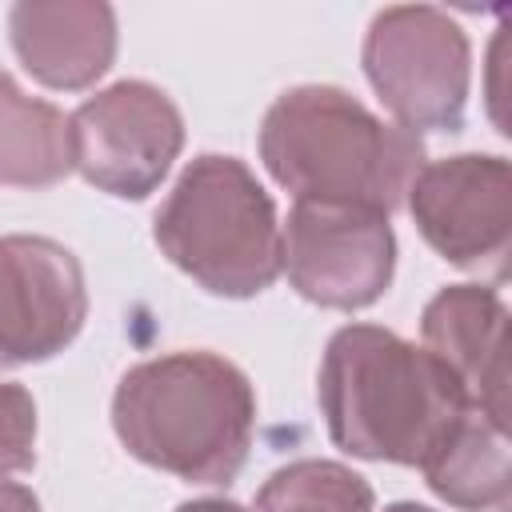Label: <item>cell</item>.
Wrapping results in <instances>:
<instances>
[{"mask_svg": "<svg viewBox=\"0 0 512 512\" xmlns=\"http://www.w3.org/2000/svg\"><path fill=\"white\" fill-rule=\"evenodd\" d=\"M176 512H248V508H244V504H236V500L208 496V500H188V504H180Z\"/></svg>", "mask_w": 512, "mask_h": 512, "instance_id": "17", "label": "cell"}, {"mask_svg": "<svg viewBox=\"0 0 512 512\" xmlns=\"http://www.w3.org/2000/svg\"><path fill=\"white\" fill-rule=\"evenodd\" d=\"M316 396L340 452L408 468H420L472 408L424 348L380 324H344L332 332Z\"/></svg>", "mask_w": 512, "mask_h": 512, "instance_id": "1", "label": "cell"}, {"mask_svg": "<svg viewBox=\"0 0 512 512\" xmlns=\"http://www.w3.org/2000/svg\"><path fill=\"white\" fill-rule=\"evenodd\" d=\"M424 352L460 384L472 408L508 428V308L488 284H448L420 316Z\"/></svg>", "mask_w": 512, "mask_h": 512, "instance_id": "10", "label": "cell"}, {"mask_svg": "<svg viewBox=\"0 0 512 512\" xmlns=\"http://www.w3.org/2000/svg\"><path fill=\"white\" fill-rule=\"evenodd\" d=\"M8 40L36 84L80 92L116 60V12L100 0H20L8 8Z\"/></svg>", "mask_w": 512, "mask_h": 512, "instance_id": "11", "label": "cell"}, {"mask_svg": "<svg viewBox=\"0 0 512 512\" xmlns=\"http://www.w3.org/2000/svg\"><path fill=\"white\" fill-rule=\"evenodd\" d=\"M72 168L116 200H144L160 188L184 148V116L148 80H116L72 116Z\"/></svg>", "mask_w": 512, "mask_h": 512, "instance_id": "6", "label": "cell"}, {"mask_svg": "<svg viewBox=\"0 0 512 512\" xmlns=\"http://www.w3.org/2000/svg\"><path fill=\"white\" fill-rule=\"evenodd\" d=\"M116 440L188 484H232L256 428L252 380L216 352H168L128 368L112 392Z\"/></svg>", "mask_w": 512, "mask_h": 512, "instance_id": "2", "label": "cell"}, {"mask_svg": "<svg viewBox=\"0 0 512 512\" xmlns=\"http://www.w3.org/2000/svg\"><path fill=\"white\" fill-rule=\"evenodd\" d=\"M420 472H424V484L452 508H464V512L500 508L512 492L508 428L484 416L480 408H468L448 428V436L432 448Z\"/></svg>", "mask_w": 512, "mask_h": 512, "instance_id": "12", "label": "cell"}, {"mask_svg": "<svg viewBox=\"0 0 512 512\" xmlns=\"http://www.w3.org/2000/svg\"><path fill=\"white\" fill-rule=\"evenodd\" d=\"M384 512H436V508H428V504H416V500H396V504H388Z\"/></svg>", "mask_w": 512, "mask_h": 512, "instance_id": "18", "label": "cell"}, {"mask_svg": "<svg viewBox=\"0 0 512 512\" xmlns=\"http://www.w3.org/2000/svg\"><path fill=\"white\" fill-rule=\"evenodd\" d=\"M364 76L396 128L456 132L468 108L472 48L464 28L432 4H396L372 16L364 32Z\"/></svg>", "mask_w": 512, "mask_h": 512, "instance_id": "5", "label": "cell"}, {"mask_svg": "<svg viewBox=\"0 0 512 512\" xmlns=\"http://www.w3.org/2000/svg\"><path fill=\"white\" fill-rule=\"evenodd\" d=\"M404 204L436 256L492 284L508 276L512 172L504 156L460 152L424 160Z\"/></svg>", "mask_w": 512, "mask_h": 512, "instance_id": "8", "label": "cell"}, {"mask_svg": "<svg viewBox=\"0 0 512 512\" xmlns=\"http://www.w3.org/2000/svg\"><path fill=\"white\" fill-rule=\"evenodd\" d=\"M72 172L68 116L0 68V188H52Z\"/></svg>", "mask_w": 512, "mask_h": 512, "instance_id": "13", "label": "cell"}, {"mask_svg": "<svg viewBox=\"0 0 512 512\" xmlns=\"http://www.w3.org/2000/svg\"><path fill=\"white\" fill-rule=\"evenodd\" d=\"M152 236L204 292L252 300L280 276L276 204L236 156H196L164 196Z\"/></svg>", "mask_w": 512, "mask_h": 512, "instance_id": "4", "label": "cell"}, {"mask_svg": "<svg viewBox=\"0 0 512 512\" xmlns=\"http://www.w3.org/2000/svg\"><path fill=\"white\" fill-rule=\"evenodd\" d=\"M36 464V400L24 384L0 380V476Z\"/></svg>", "mask_w": 512, "mask_h": 512, "instance_id": "15", "label": "cell"}, {"mask_svg": "<svg viewBox=\"0 0 512 512\" xmlns=\"http://www.w3.org/2000/svg\"><path fill=\"white\" fill-rule=\"evenodd\" d=\"M280 272L320 308L356 312L376 304L396 272V236L384 212L356 204L296 200L280 232Z\"/></svg>", "mask_w": 512, "mask_h": 512, "instance_id": "7", "label": "cell"}, {"mask_svg": "<svg viewBox=\"0 0 512 512\" xmlns=\"http://www.w3.org/2000/svg\"><path fill=\"white\" fill-rule=\"evenodd\" d=\"M260 160L296 200L396 212L424 168L420 136L380 120L332 84H296L260 124Z\"/></svg>", "mask_w": 512, "mask_h": 512, "instance_id": "3", "label": "cell"}, {"mask_svg": "<svg viewBox=\"0 0 512 512\" xmlns=\"http://www.w3.org/2000/svg\"><path fill=\"white\" fill-rule=\"evenodd\" d=\"M84 320L80 260L48 236H0V372L60 356Z\"/></svg>", "mask_w": 512, "mask_h": 512, "instance_id": "9", "label": "cell"}, {"mask_svg": "<svg viewBox=\"0 0 512 512\" xmlns=\"http://www.w3.org/2000/svg\"><path fill=\"white\" fill-rule=\"evenodd\" d=\"M372 484L336 460H292L276 468L260 492L256 512H372Z\"/></svg>", "mask_w": 512, "mask_h": 512, "instance_id": "14", "label": "cell"}, {"mask_svg": "<svg viewBox=\"0 0 512 512\" xmlns=\"http://www.w3.org/2000/svg\"><path fill=\"white\" fill-rule=\"evenodd\" d=\"M0 512H40V500L32 488L16 480H0Z\"/></svg>", "mask_w": 512, "mask_h": 512, "instance_id": "16", "label": "cell"}]
</instances>
